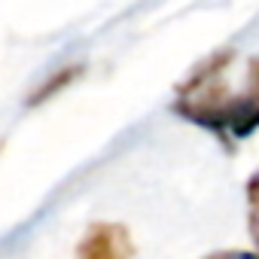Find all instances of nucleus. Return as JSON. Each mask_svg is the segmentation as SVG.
I'll return each instance as SVG.
<instances>
[{"mask_svg": "<svg viewBox=\"0 0 259 259\" xmlns=\"http://www.w3.org/2000/svg\"><path fill=\"white\" fill-rule=\"evenodd\" d=\"M247 223H250V238L259 253V171L247 183Z\"/></svg>", "mask_w": 259, "mask_h": 259, "instance_id": "7ed1b4c3", "label": "nucleus"}, {"mask_svg": "<svg viewBox=\"0 0 259 259\" xmlns=\"http://www.w3.org/2000/svg\"><path fill=\"white\" fill-rule=\"evenodd\" d=\"M174 113L213 132L223 144L244 141L259 128V58H247L238 70L235 52L210 55L180 82Z\"/></svg>", "mask_w": 259, "mask_h": 259, "instance_id": "f257e3e1", "label": "nucleus"}, {"mask_svg": "<svg viewBox=\"0 0 259 259\" xmlns=\"http://www.w3.org/2000/svg\"><path fill=\"white\" fill-rule=\"evenodd\" d=\"M204 259H259V253H253V250H220V253H210Z\"/></svg>", "mask_w": 259, "mask_h": 259, "instance_id": "20e7f679", "label": "nucleus"}, {"mask_svg": "<svg viewBox=\"0 0 259 259\" xmlns=\"http://www.w3.org/2000/svg\"><path fill=\"white\" fill-rule=\"evenodd\" d=\"M135 241L119 223H92L76 247V259H132Z\"/></svg>", "mask_w": 259, "mask_h": 259, "instance_id": "f03ea898", "label": "nucleus"}]
</instances>
